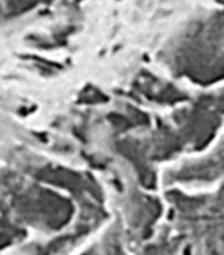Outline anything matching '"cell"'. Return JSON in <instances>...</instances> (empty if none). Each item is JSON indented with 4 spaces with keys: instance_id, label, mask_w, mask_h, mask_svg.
I'll return each instance as SVG.
<instances>
[{
    "instance_id": "cell-1",
    "label": "cell",
    "mask_w": 224,
    "mask_h": 255,
    "mask_svg": "<svg viewBox=\"0 0 224 255\" xmlns=\"http://www.w3.org/2000/svg\"><path fill=\"white\" fill-rule=\"evenodd\" d=\"M0 208L22 223L49 232L63 228L73 215L70 201L58 193L3 172H0Z\"/></svg>"
},
{
    "instance_id": "cell-2",
    "label": "cell",
    "mask_w": 224,
    "mask_h": 255,
    "mask_svg": "<svg viewBox=\"0 0 224 255\" xmlns=\"http://www.w3.org/2000/svg\"><path fill=\"white\" fill-rule=\"evenodd\" d=\"M49 0H0V17H16Z\"/></svg>"
},
{
    "instance_id": "cell-3",
    "label": "cell",
    "mask_w": 224,
    "mask_h": 255,
    "mask_svg": "<svg viewBox=\"0 0 224 255\" xmlns=\"http://www.w3.org/2000/svg\"><path fill=\"white\" fill-rule=\"evenodd\" d=\"M21 233V230L16 229L15 226L1 228V229H0V250L4 248H7V246H9L13 241L20 238Z\"/></svg>"
}]
</instances>
